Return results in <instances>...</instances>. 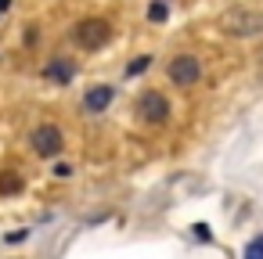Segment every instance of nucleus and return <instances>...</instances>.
<instances>
[{"instance_id":"f257e3e1","label":"nucleus","mask_w":263,"mask_h":259,"mask_svg":"<svg viewBox=\"0 0 263 259\" xmlns=\"http://www.w3.org/2000/svg\"><path fill=\"white\" fill-rule=\"evenodd\" d=\"M72 40H76V47H83V51H98V47H105V44L112 40V26H108L105 18H83V22H76Z\"/></svg>"},{"instance_id":"f03ea898","label":"nucleus","mask_w":263,"mask_h":259,"mask_svg":"<svg viewBox=\"0 0 263 259\" xmlns=\"http://www.w3.org/2000/svg\"><path fill=\"white\" fill-rule=\"evenodd\" d=\"M170 79L177 83V87H195L198 79H202V62L195 58V54H180V58H173L170 62Z\"/></svg>"},{"instance_id":"7ed1b4c3","label":"nucleus","mask_w":263,"mask_h":259,"mask_svg":"<svg viewBox=\"0 0 263 259\" xmlns=\"http://www.w3.org/2000/svg\"><path fill=\"white\" fill-rule=\"evenodd\" d=\"M29 144H33V151H36L40 158H54V155L62 151V130H58L54 123H44V126L33 130Z\"/></svg>"},{"instance_id":"20e7f679","label":"nucleus","mask_w":263,"mask_h":259,"mask_svg":"<svg viewBox=\"0 0 263 259\" xmlns=\"http://www.w3.org/2000/svg\"><path fill=\"white\" fill-rule=\"evenodd\" d=\"M137 112L152 123V126H159V123H166L170 119V101L162 97V94H155V90H148L141 101H137Z\"/></svg>"},{"instance_id":"39448f33","label":"nucleus","mask_w":263,"mask_h":259,"mask_svg":"<svg viewBox=\"0 0 263 259\" xmlns=\"http://www.w3.org/2000/svg\"><path fill=\"white\" fill-rule=\"evenodd\" d=\"M112 97H116V87H108V83H98V87H90V90H87V97H83V108H87L90 115H98V112H105V108L112 105Z\"/></svg>"},{"instance_id":"423d86ee","label":"nucleus","mask_w":263,"mask_h":259,"mask_svg":"<svg viewBox=\"0 0 263 259\" xmlns=\"http://www.w3.org/2000/svg\"><path fill=\"white\" fill-rule=\"evenodd\" d=\"M256 29H263V15L234 11V15L227 18V33H234V36H249V33H256Z\"/></svg>"},{"instance_id":"0eeeda50","label":"nucleus","mask_w":263,"mask_h":259,"mask_svg":"<svg viewBox=\"0 0 263 259\" xmlns=\"http://www.w3.org/2000/svg\"><path fill=\"white\" fill-rule=\"evenodd\" d=\"M72 76H76V65L65 62V58H54V62L44 65V79H51V83H58V87L72 83Z\"/></svg>"},{"instance_id":"6e6552de","label":"nucleus","mask_w":263,"mask_h":259,"mask_svg":"<svg viewBox=\"0 0 263 259\" xmlns=\"http://www.w3.org/2000/svg\"><path fill=\"white\" fill-rule=\"evenodd\" d=\"M22 191V176L18 173H0V194H15Z\"/></svg>"},{"instance_id":"1a4fd4ad","label":"nucleus","mask_w":263,"mask_h":259,"mask_svg":"<svg viewBox=\"0 0 263 259\" xmlns=\"http://www.w3.org/2000/svg\"><path fill=\"white\" fill-rule=\"evenodd\" d=\"M166 15H170V8H166V0H155V4L148 8V18H152V22H166Z\"/></svg>"},{"instance_id":"9d476101","label":"nucleus","mask_w":263,"mask_h":259,"mask_svg":"<svg viewBox=\"0 0 263 259\" xmlns=\"http://www.w3.org/2000/svg\"><path fill=\"white\" fill-rule=\"evenodd\" d=\"M245 259H263V234L245 245Z\"/></svg>"},{"instance_id":"9b49d317","label":"nucleus","mask_w":263,"mask_h":259,"mask_svg":"<svg viewBox=\"0 0 263 259\" xmlns=\"http://www.w3.org/2000/svg\"><path fill=\"white\" fill-rule=\"evenodd\" d=\"M148 69H152V58H148V54H141L137 62H130V69H126V72H130V76H137V72H148Z\"/></svg>"},{"instance_id":"f8f14e48","label":"nucleus","mask_w":263,"mask_h":259,"mask_svg":"<svg viewBox=\"0 0 263 259\" xmlns=\"http://www.w3.org/2000/svg\"><path fill=\"white\" fill-rule=\"evenodd\" d=\"M195 234H198L202 241H209V227H205V223H198V227H195Z\"/></svg>"},{"instance_id":"ddd939ff","label":"nucleus","mask_w":263,"mask_h":259,"mask_svg":"<svg viewBox=\"0 0 263 259\" xmlns=\"http://www.w3.org/2000/svg\"><path fill=\"white\" fill-rule=\"evenodd\" d=\"M11 8V0H0V11H8Z\"/></svg>"}]
</instances>
